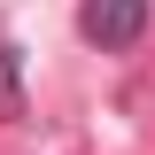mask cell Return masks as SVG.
Wrapping results in <instances>:
<instances>
[{
	"instance_id": "obj_1",
	"label": "cell",
	"mask_w": 155,
	"mask_h": 155,
	"mask_svg": "<svg viewBox=\"0 0 155 155\" xmlns=\"http://www.w3.org/2000/svg\"><path fill=\"white\" fill-rule=\"evenodd\" d=\"M78 39L101 54H124L147 39V0H78Z\"/></svg>"
},
{
	"instance_id": "obj_2",
	"label": "cell",
	"mask_w": 155,
	"mask_h": 155,
	"mask_svg": "<svg viewBox=\"0 0 155 155\" xmlns=\"http://www.w3.org/2000/svg\"><path fill=\"white\" fill-rule=\"evenodd\" d=\"M23 101H16V47L0 39V116H16Z\"/></svg>"
}]
</instances>
